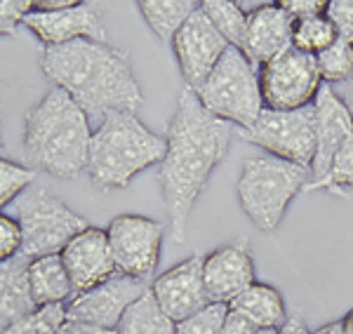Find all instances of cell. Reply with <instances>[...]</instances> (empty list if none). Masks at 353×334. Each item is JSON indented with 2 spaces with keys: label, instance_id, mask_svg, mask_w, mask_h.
<instances>
[{
  "label": "cell",
  "instance_id": "obj_28",
  "mask_svg": "<svg viewBox=\"0 0 353 334\" xmlns=\"http://www.w3.org/2000/svg\"><path fill=\"white\" fill-rule=\"evenodd\" d=\"M36 181V169L0 156V212L21 198Z\"/></svg>",
  "mask_w": 353,
  "mask_h": 334
},
{
  "label": "cell",
  "instance_id": "obj_17",
  "mask_svg": "<svg viewBox=\"0 0 353 334\" xmlns=\"http://www.w3.org/2000/svg\"><path fill=\"white\" fill-rule=\"evenodd\" d=\"M313 109H316V156H313L311 165V181H318L327 174L341 144L353 132V118L330 85L321 87L316 101H313Z\"/></svg>",
  "mask_w": 353,
  "mask_h": 334
},
{
  "label": "cell",
  "instance_id": "obj_12",
  "mask_svg": "<svg viewBox=\"0 0 353 334\" xmlns=\"http://www.w3.org/2000/svg\"><path fill=\"white\" fill-rule=\"evenodd\" d=\"M21 26L28 28L45 48H59L73 41H94L106 43V21L101 10H97L90 3H76L66 10L57 12H36L31 10Z\"/></svg>",
  "mask_w": 353,
  "mask_h": 334
},
{
  "label": "cell",
  "instance_id": "obj_26",
  "mask_svg": "<svg viewBox=\"0 0 353 334\" xmlns=\"http://www.w3.org/2000/svg\"><path fill=\"white\" fill-rule=\"evenodd\" d=\"M306 191H323L330 196H349L353 194V132L349 139L341 144V149L334 156L332 165H330L327 174L318 181H311Z\"/></svg>",
  "mask_w": 353,
  "mask_h": 334
},
{
  "label": "cell",
  "instance_id": "obj_36",
  "mask_svg": "<svg viewBox=\"0 0 353 334\" xmlns=\"http://www.w3.org/2000/svg\"><path fill=\"white\" fill-rule=\"evenodd\" d=\"M54 334H116V330H106V327H97V325H90V322L66 318L57 327Z\"/></svg>",
  "mask_w": 353,
  "mask_h": 334
},
{
  "label": "cell",
  "instance_id": "obj_20",
  "mask_svg": "<svg viewBox=\"0 0 353 334\" xmlns=\"http://www.w3.org/2000/svg\"><path fill=\"white\" fill-rule=\"evenodd\" d=\"M36 309L28 285V259L19 254L0 264V332L28 318Z\"/></svg>",
  "mask_w": 353,
  "mask_h": 334
},
{
  "label": "cell",
  "instance_id": "obj_19",
  "mask_svg": "<svg viewBox=\"0 0 353 334\" xmlns=\"http://www.w3.org/2000/svg\"><path fill=\"white\" fill-rule=\"evenodd\" d=\"M229 309L241 313L243 318H248L259 332L281 330L290 318L285 297L281 294V290L259 280H254L243 294H238L229 304Z\"/></svg>",
  "mask_w": 353,
  "mask_h": 334
},
{
  "label": "cell",
  "instance_id": "obj_32",
  "mask_svg": "<svg viewBox=\"0 0 353 334\" xmlns=\"http://www.w3.org/2000/svg\"><path fill=\"white\" fill-rule=\"evenodd\" d=\"M28 0H0V38L17 36L24 17L31 12Z\"/></svg>",
  "mask_w": 353,
  "mask_h": 334
},
{
  "label": "cell",
  "instance_id": "obj_4",
  "mask_svg": "<svg viewBox=\"0 0 353 334\" xmlns=\"http://www.w3.org/2000/svg\"><path fill=\"white\" fill-rule=\"evenodd\" d=\"M165 158V137L139 121L137 113L113 111L92 129L85 174L99 191L130 186L137 174Z\"/></svg>",
  "mask_w": 353,
  "mask_h": 334
},
{
  "label": "cell",
  "instance_id": "obj_10",
  "mask_svg": "<svg viewBox=\"0 0 353 334\" xmlns=\"http://www.w3.org/2000/svg\"><path fill=\"white\" fill-rule=\"evenodd\" d=\"M116 271L128 278L151 282L165 240V224L144 214H118L106 226Z\"/></svg>",
  "mask_w": 353,
  "mask_h": 334
},
{
  "label": "cell",
  "instance_id": "obj_15",
  "mask_svg": "<svg viewBox=\"0 0 353 334\" xmlns=\"http://www.w3.org/2000/svg\"><path fill=\"white\" fill-rule=\"evenodd\" d=\"M203 280L210 302L229 306L238 294H243L257 280L250 242L241 238V240L226 242V245L205 254Z\"/></svg>",
  "mask_w": 353,
  "mask_h": 334
},
{
  "label": "cell",
  "instance_id": "obj_6",
  "mask_svg": "<svg viewBox=\"0 0 353 334\" xmlns=\"http://www.w3.org/2000/svg\"><path fill=\"white\" fill-rule=\"evenodd\" d=\"M193 94L205 111L229 123L238 132L252 127L264 111L259 69L236 48L226 50L214 71L201 87L193 90Z\"/></svg>",
  "mask_w": 353,
  "mask_h": 334
},
{
  "label": "cell",
  "instance_id": "obj_35",
  "mask_svg": "<svg viewBox=\"0 0 353 334\" xmlns=\"http://www.w3.org/2000/svg\"><path fill=\"white\" fill-rule=\"evenodd\" d=\"M221 334H261L257 327L252 325L248 318H243L241 313H236V311L229 309V313H226V320H224V330Z\"/></svg>",
  "mask_w": 353,
  "mask_h": 334
},
{
  "label": "cell",
  "instance_id": "obj_33",
  "mask_svg": "<svg viewBox=\"0 0 353 334\" xmlns=\"http://www.w3.org/2000/svg\"><path fill=\"white\" fill-rule=\"evenodd\" d=\"M325 17L332 21L337 38L353 43V0H327Z\"/></svg>",
  "mask_w": 353,
  "mask_h": 334
},
{
  "label": "cell",
  "instance_id": "obj_11",
  "mask_svg": "<svg viewBox=\"0 0 353 334\" xmlns=\"http://www.w3.org/2000/svg\"><path fill=\"white\" fill-rule=\"evenodd\" d=\"M226 50H229V43L221 38V33L212 26V21L198 5L196 12L184 21V26L172 38V52L186 87H201L205 78L214 71V66L226 54Z\"/></svg>",
  "mask_w": 353,
  "mask_h": 334
},
{
  "label": "cell",
  "instance_id": "obj_27",
  "mask_svg": "<svg viewBox=\"0 0 353 334\" xmlns=\"http://www.w3.org/2000/svg\"><path fill=\"white\" fill-rule=\"evenodd\" d=\"M316 64L321 71L323 85L339 87L353 78V43L337 38L327 50L316 54Z\"/></svg>",
  "mask_w": 353,
  "mask_h": 334
},
{
  "label": "cell",
  "instance_id": "obj_23",
  "mask_svg": "<svg viewBox=\"0 0 353 334\" xmlns=\"http://www.w3.org/2000/svg\"><path fill=\"white\" fill-rule=\"evenodd\" d=\"M176 322L161 309L151 290L141 294L137 302L125 309L116 334H174Z\"/></svg>",
  "mask_w": 353,
  "mask_h": 334
},
{
  "label": "cell",
  "instance_id": "obj_21",
  "mask_svg": "<svg viewBox=\"0 0 353 334\" xmlns=\"http://www.w3.org/2000/svg\"><path fill=\"white\" fill-rule=\"evenodd\" d=\"M28 285L38 309L68 304L73 297V285L59 254L28 259Z\"/></svg>",
  "mask_w": 353,
  "mask_h": 334
},
{
  "label": "cell",
  "instance_id": "obj_40",
  "mask_svg": "<svg viewBox=\"0 0 353 334\" xmlns=\"http://www.w3.org/2000/svg\"><path fill=\"white\" fill-rule=\"evenodd\" d=\"M341 322H344V330H346V334H353V309L349 311V313L341 318Z\"/></svg>",
  "mask_w": 353,
  "mask_h": 334
},
{
  "label": "cell",
  "instance_id": "obj_24",
  "mask_svg": "<svg viewBox=\"0 0 353 334\" xmlns=\"http://www.w3.org/2000/svg\"><path fill=\"white\" fill-rule=\"evenodd\" d=\"M203 12L212 21V26L221 33L229 48H236L243 52L245 33H248V12L243 5L233 0H203Z\"/></svg>",
  "mask_w": 353,
  "mask_h": 334
},
{
  "label": "cell",
  "instance_id": "obj_5",
  "mask_svg": "<svg viewBox=\"0 0 353 334\" xmlns=\"http://www.w3.org/2000/svg\"><path fill=\"white\" fill-rule=\"evenodd\" d=\"M309 181L311 172L306 167L266 154L250 156L236 181L238 205L254 229L271 233L283 224L292 200L306 191Z\"/></svg>",
  "mask_w": 353,
  "mask_h": 334
},
{
  "label": "cell",
  "instance_id": "obj_22",
  "mask_svg": "<svg viewBox=\"0 0 353 334\" xmlns=\"http://www.w3.org/2000/svg\"><path fill=\"white\" fill-rule=\"evenodd\" d=\"M196 0H139L137 10L158 41L172 43L174 33L198 10Z\"/></svg>",
  "mask_w": 353,
  "mask_h": 334
},
{
  "label": "cell",
  "instance_id": "obj_1",
  "mask_svg": "<svg viewBox=\"0 0 353 334\" xmlns=\"http://www.w3.org/2000/svg\"><path fill=\"white\" fill-rule=\"evenodd\" d=\"M233 137L236 127L205 111L193 90H181L165 134V158L158 165L174 242H184L193 207L212 172L229 154Z\"/></svg>",
  "mask_w": 353,
  "mask_h": 334
},
{
  "label": "cell",
  "instance_id": "obj_30",
  "mask_svg": "<svg viewBox=\"0 0 353 334\" xmlns=\"http://www.w3.org/2000/svg\"><path fill=\"white\" fill-rule=\"evenodd\" d=\"M229 313L226 304H208L198 313L189 315V318L176 322L174 334H221L224 330V320Z\"/></svg>",
  "mask_w": 353,
  "mask_h": 334
},
{
  "label": "cell",
  "instance_id": "obj_2",
  "mask_svg": "<svg viewBox=\"0 0 353 334\" xmlns=\"http://www.w3.org/2000/svg\"><path fill=\"white\" fill-rule=\"evenodd\" d=\"M41 71L81 106L92 125L113 111L137 113L144 104L128 52L106 43L73 41L45 48Z\"/></svg>",
  "mask_w": 353,
  "mask_h": 334
},
{
  "label": "cell",
  "instance_id": "obj_18",
  "mask_svg": "<svg viewBox=\"0 0 353 334\" xmlns=\"http://www.w3.org/2000/svg\"><path fill=\"white\" fill-rule=\"evenodd\" d=\"M294 19L278 3L254 5L248 12V33H245L243 54L254 66H264L281 52L292 48Z\"/></svg>",
  "mask_w": 353,
  "mask_h": 334
},
{
  "label": "cell",
  "instance_id": "obj_16",
  "mask_svg": "<svg viewBox=\"0 0 353 334\" xmlns=\"http://www.w3.org/2000/svg\"><path fill=\"white\" fill-rule=\"evenodd\" d=\"M59 257L71 278L73 294L92 290L118 273L106 229H97V226H88L76 238H71Z\"/></svg>",
  "mask_w": 353,
  "mask_h": 334
},
{
  "label": "cell",
  "instance_id": "obj_29",
  "mask_svg": "<svg viewBox=\"0 0 353 334\" xmlns=\"http://www.w3.org/2000/svg\"><path fill=\"white\" fill-rule=\"evenodd\" d=\"M66 320V304L57 306H43L36 309L28 318L14 322L12 327L3 330L0 334H54L57 327Z\"/></svg>",
  "mask_w": 353,
  "mask_h": 334
},
{
  "label": "cell",
  "instance_id": "obj_9",
  "mask_svg": "<svg viewBox=\"0 0 353 334\" xmlns=\"http://www.w3.org/2000/svg\"><path fill=\"white\" fill-rule=\"evenodd\" d=\"M259 87L264 109L297 111L313 106L323 87L316 56L288 48L269 64L259 66Z\"/></svg>",
  "mask_w": 353,
  "mask_h": 334
},
{
  "label": "cell",
  "instance_id": "obj_14",
  "mask_svg": "<svg viewBox=\"0 0 353 334\" xmlns=\"http://www.w3.org/2000/svg\"><path fill=\"white\" fill-rule=\"evenodd\" d=\"M151 294L174 322L198 313L210 302L203 280V257L191 254L151 280Z\"/></svg>",
  "mask_w": 353,
  "mask_h": 334
},
{
  "label": "cell",
  "instance_id": "obj_13",
  "mask_svg": "<svg viewBox=\"0 0 353 334\" xmlns=\"http://www.w3.org/2000/svg\"><path fill=\"white\" fill-rule=\"evenodd\" d=\"M149 287L151 282L116 273L113 278L92 287V290L73 294L71 302L66 304V318L106 327V330H116L125 309L137 302L144 292H149Z\"/></svg>",
  "mask_w": 353,
  "mask_h": 334
},
{
  "label": "cell",
  "instance_id": "obj_37",
  "mask_svg": "<svg viewBox=\"0 0 353 334\" xmlns=\"http://www.w3.org/2000/svg\"><path fill=\"white\" fill-rule=\"evenodd\" d=\"M273 334H311V330H309L306 320L301 318L299 313H290V318L285 320V325H283L281 330H276Z\"/></svg>",
  "mask_w": 353,
  "mask_h": 334
},
{
  "label": "cell",
  "instance_id": "obj_8",
  "mask_svg": "<svg viewBox=\"0 0 353 334\" xmlns=\"http://www.w3.org/2000/svg\"><path fill=\"white\" fill-rule=\"evenodd\" d=\"M248 144L257 146L266 156L294 163L311 172L316 156V109L306 106L297 111L264 109L250 129L238 132Z\"/></svg>",
  "mask_w": 353,
  "mask_h": 334
},
{
  "label": "cell",
  "instance_id": "obj_7",
  "mask_svg": "<svg viewBox=\"0 0 353 334\" xmlns=\"http://www.w3.org/2000/svg\"><path fill=\"white\" fill-rule=\"evenodd\" d=\"M14 219L21 226V257L36 259L59 254L71 238L88 229L83 214L45 189H28L17 198Z\"/></svg>",
  "mask_w": 353,
  "mask_h": 334
},
{
  "label": "cell",
  "instance_id": "obj_25",
  "mask_svg": "<svg viewBox=\"0 0 353 334\" xmlns=\"http://www.w3.org/2000/svg\"><path fill=\"white\" fill-rule=\"evenodd\" d=\"M337 41V31H334L332 21L327 19L325 12L313 14L306 19H297L292 28V48L304 54H321L330 45Z\"/></svg>",
  "mask_w": 353,
  "mask_h": 334
},
{
  "label": "cell",
  "instance_id": "obj_38",
  "mask_svg": "<svg viewBox=\"0 0 353 334\" xmlns=\"http://www.w3.org/2000/svg\"><path fill=\"white\" fill-rule=\"evenodd\" d=\"M334 92L339 94V99L344 101V106L349 109L351 118H353V78H351L349 83H344V85H339V87H334Z\"/></svg>",
  "mask_w": 353,
  "mask_h": 334
},
{
  "label": "cell",
  "instance_id": "obj_34",
  "mask_svg": "<svg viewBox=\"0 0 353 334\" xmlns=\"http://www.w3.org/2000/svg\"><path fill=\"white\" fill-rule=\"evenodd\" d=\"M278 5L297 21V19H306V17H313V14H323L327 3L325 0H278Z\"/></svg>",
  "mask_w": 353,
  "mask_h": 334
},
{
  "label": "cell",
  "instance_id": "obj_3",
  "mask_svg": "<svg viewBox=\"0 0 353 334\" xmlns=\"http://www.w3.org/2000/svg\"><path fill=\"white\" fill-rule=\"evenodd\" d=\"M92 123L64 90L52 87L24 118V160L57 179H76L88 169Z\"/></svg>",
  "mask_w": 353,
  "mask_h": 334
},
{
  "label": "cell",
  "instance_id": "obj_39",
  "mask_svg": "<svg viewBox=\"0 0 353 334\" xmlns=\"http://www.w3.org/2000/svg\"><path fill=\"white\" fill-rule=\"evenodd\" d=\"M311 334H346V330H344V322L341 320H332V322L321 325L316 332H311Z\"/></svg>",
  "mask_w": 353,
  "mask_h": 334
},
{
  "label": "cell",
  "instance_id": "obj_31",
  "mask_svg": "<svg viewBox=\"0 0 353 334\" xmlns=\"http://www.w3.org/2000/svg\"><path fill=\"white\" fill-rule=\"evenodd\" d=\"M21 254V226L14 214L0 212V264Z\"/></svg>",
  "mask_w": 353,
  "mask_h": 334
}]
</instances>
